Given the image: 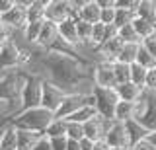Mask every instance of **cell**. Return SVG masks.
I'll list each match as a JSON object with an SVG mask.
<instances>
[{"label":"cell","instance_id":"49","mask_svg":"<svg viewBox=\"0 0 156 150\" xmlns=\"http://www.w3.org/2000/svg\"><path fill=\"white\" fill-rule=\"evenodd\" d=\"M146 140H148L150 144H152V146L156 148V131H152V133H148L146 134Z\"/></svg>","mask_w":156,"mask_h":150},{"label":"cell","instance_id":"13","mask_svg":"<svg viewBox=\"0 0 156 150\" xmlns=\"http://www.w3.org/2000/svg\"><path fill=\"white\" fill-rule=\"evenodd\" d=\"M107 125H109V121H105V119H101L100 115H96L94 119H90L88 123L82 125V129H84V138H90L92 142L104 140Z\"/></svg>","mask_w":156,"mask_h":150},{"label":"cell","instance_id":"7","mask_svg":"<svg viewBox=\"0 0 156 150\" xmlns=\"http://www.w3.org/2000/svg\"><path fill=\"white\" fill-rule=\"evenodd\" d=\"M29 2H31V0H26V2H23V0H14V8L8 14H4V16H2V26L10 27L14 33L23 31V27L27 26L26 10H27Z\"/></svg>","mask_w":156,"mask_h":150},{"label":"cell","instance_id":"50","mask_svg":"<svg viewBox=\"0 0 156 150\" xmlns=\"http://www.w3.org/2000/svg\"><path fill=\"white\" fill-rule=\"evenodd\" d=\"M109 150H131V148H127V146H117V148H109Z\"/></svg>","mask_w":156,"mask_h":150},{"label":"cell","instance_id":"33","mask_svg":"<svg viewBox=\"0 0 156 150\" xmlns=\"http://www.w3.org/2000/svg\"><path fill=\"white\" fill-rule=\"evenodd\" d=\"M117 37H119L123 43H136V45H140V39H139V35L135 33L133 30V26H125V27H121V30H117Z\"/></svg>","mask_w":156,"mask_h":150},{"label":"cell","instance_id":"37","mask_svg":"<svg viewBox=\"0 0 156 150\" xmlns=\"http://www.w3.org/2000/svg\"><path fill=\"white\" fill-rule=\"evenodd\" d=\"M140 47H143L152 59H156V33H152V35H148L146 39L140 41Z\"/></svg>","mask_w":156,"mask_h":150},{"label":"cell","instance_id":"9","mask_svg":"<svg viewBox=\"0 0 156 150\" xmlns=\"http://www.w3.org/2000/svg\"><path fill=\"white\" fill-rule=\"evenodd\" d=\"M92 84L96 88H105V90H115L117 82L113 76V62H98L92 70Z\"/></svg>","mask_w":156,"mask_h":150},{"label":"cell","instance_id":"28","mask_svg":"<svg viewBox=\"0 0 156 150\" xmlns=\"http://www.w3.org/2000/svg\"><path fill=\"white\" fill-rule=\"evenodd\" d=\"M139 47L136 43H123L121 47V53L117 57V62H123V65H133L136 61V53H139Z\"/></svg>","mask_w":156,"mask_h":150},{"label":"cell","instance_id":"11","mask_svg":"<svg viewBox=\"0 0 156 150\" xmlns=\"http://www.w3.org/2000/svg\"><path fill=\"white\" fill-rule=\"evenodd\" d=\"M104 142L109 148H117V146H127L129 148V138H127V131H125V123L119 121H109L104 134Z\"/></svg>","mask_w":156,"mask_h":150},{"label":"cell","instance_id":"38","mask_svg":"<svg viewBox=\"0 0 156 150\" xmlns=\"http://www.w3.org/2000/svg\"><path fill=\"white\" fill-rule=\"evenodd\" d=\"M14 35H16V33L10 30V27L0 26V49H2V47H6L8 43H12L14 41Z\"/></svg>","mask_w":156,"mask_h":150},{"label":"cell","instance_id":"15","mask_svg":"<svg viewBox=\"0 0 156 150\" xmlns=\"http://www.w3.org/2000/svg\"><path fill=\"white\" fill-rule=\"evenodd\" d=\"M121 47H123V41L119 37H113V39L101 43L96 49V53L100 55V62H115L121 53Z\"/></svg>","mask_w":156,"mask_h":150},{"label":"cell","instance_id":"12","mask_svg":"<svg viewBox=\"0 0 156 150\" xmlns=\"http://www.w3.org/2000/svg\"><path fill=\"white\" fill-rule=\"evenodd\" d=\"M18 68H20V45L16 41H12L0 49V74Z\"/></svg>","mask_w":156,"mask_h":150},{"label":"cell","instance_id":"47","mask_svg":"<svg viewBox=\"0 0 156 150\" xmlns=\"http://www.w3.org/2000/svg\"><path fill=\"white\" fill-rule=\"evenodd\" d=\"M92 150H109V146H107L104 140H98V142H94V148Z\"/></svg>","mask_w":156,"mask_h":150},{"label":"cell","instance_id":"31","mask_svg":"<svg viewBox=\"0 0 156 150\" xmlns=\"http://www.w3.org/2000/svg\"><path fill=\"white\" fill-rule=\"evenodd\" d=\"M133 20H135V12L125 10V8H115V20H113L115 30H121V27L129 26Z\"/></svg>","mask_w":156,"mask_h":150},{"label":"cell","instance_id":"14","mask_svg":"<svg viewBox=\"0 0 156 150\" xmlns=\"http://www.w3.org/2000/svg\"><path fill=\"white\" fill-rule=\"evenodd\" d=\"M57 33H58V39L62 43H66L68 47L72 49H78L80 43H78V35H76V20H65L57 26Z\"/></svg>","mask_w":156,"mask_h":150},{"label":"cell","instance_id":"52","mask_svg":"<svg viewBox=\"0 0 156 150\" xmlns=\"http://www.w3.org/2000/svg\"><path fill=\"white\" fill-rule=\"evenodd\" d=\"M0 26H2V16H0Z\"/></svg>","mask_w":156,"mask_h":150},{"label":"cell","instance_id":"44","mask_svg":"<svg viewBox=\"0 0 156 150\" xmlns=\"http://www.w3.org/2000/svg\"><path fill=\"white\" fill-rule=\"evenodd\" d=\"M131 150H156V148H154V146H152V144H150L146 138H143L140 142H136V144H135V146L131 148Z\"/></svg>","mask_w":156,"mask_h":150},{"label":"cell","instance_id":"45","mask_svg":"<svg viewBox=\"0 0 156 150\" xmlns=\"http://www.w3.org/2000/svg\"><path fill=\"white\" fill-rule=\"evenodd\" d=\"M96 4L100 6V10H105V8H115V0H96Z\"/></svg>","mask_w":156,"mask_h":150},{"label":"cell","instance_id":"4","mask_svg":"<svg viewBox=\"0 0 156 150\" xmlns=\"http://www.w3.org/2000/svg\"><path fill=\"white\" fill-rule=\"evenodd\" d=\"M140 127H144L148 133L156 131V94L154 92H143L140 98L135 101V117Z\"/></svg>","mask_w":156,"mask_h":150},{"label":"cell","instance_id":"35","mask_svg":"<svg viewBox=\"0 0 156 150\" xmlns=\"http://www.w3.org/2000/svg\"><path fill=\"white\" fill-rule=\"evenodd\" d=\"M66 138L68 140H76V142L84 138V129H82V125L66 121Z\"/></svg>","mask_w":156,"mask_h":150},{"label":"cell","instance_id":"6","mask_svg":"<svg viewBox=\"0 0 156 150\" xmlns=\"http://www.w3.org/2000/svg\"><path fill=\"white\" fill-rule=\"evenodd\" d=\"M86 103H92L94 105V98H92L90 92H76V94H66L65 98H62L61 105H58V109L55 111V119H68L72 113H76L78 109L82 107V105Z\"/></svg>","mask_w":156,"mask_h":150},{"label":"cell","instance_id":"53","mask_svg":"<svg viewBox=\"0 0 156 150\" xmlns=\"http://www.w3.org/2000/svg\"><path fill=\"white\" fill-rule=\"evenodd\" d=\"M154 94H156V92H154Z\"/></svg>","mask_w":156,"mask_h":150},{"label":"cell","instance_id":"16","mask_svg":"<svg viewBox=\"0 0 156 150\" xmlns=\"http://www.w3.org/2000/svg\"><path fill=\"white\" fill-rule=\"evenodd\" d=\"M58 39V33H57V23H51V22H43L41 26V31H39V37L35 41V47L43 51H49L53 45H55V41Z\"/></svg>","mask_w":156,"mask_h":150},{"label":"cell","instance_id":"5","mask_svg":"<svg viewBox=\"0 0 156 150\" xmlns=\"http://www.w3.org/2000/svg\"><path fill=\"white\" fill-rule=\"evenodd\" d=\"M90 94H92V98H94L96 113L105 121H113V111H115L117 101H119L115 90H105V88H96V86H92Z\"/></svg>","mask_w":156,"mask_h":150},{"label":"cell","instance_id":"20","mask_svg":"<svg viewBox=\"0 0 156 150\" xmlns=\"http://www.w3.org/2000/svg\"><path fill=\"white\" fill-rule=\"evenodd\" d=\"M143 92H144V88H139L133 82H125V84H119L115 88V94H117V98H119V101H129V103H135V101L140 98Z\"/></svg>","mask_w":156,"mask_h":150},{"label":"cell","instance_id":"17","mask_svg":"<svg viewBox=\"0 0 156 150\" xmlns=\"http://www.w3.org/2000/svg\"><path fill=\"white\" fill-rule=\"evenodd\" d=\"M113 37H117V30L113 26H104V23H100V22L92 26V47H94V49H98L101 43L113 39Z\"/></svg>","mask_w":156,"mask_h":150},{"label":"cell","instance_id":"42","mask_svg":"<svg viewBox=\"0 0 156 150\" xmlns=\"http://www.w3.org/2000/svg\"><path fill=\"white\" fill-rule=\"evenodd\" d=\"M51 148L53 150H66V137H62V138H51Z\"/></svg>","mask_w":156,"mask_h":150},{"label":"cell","instance_id":"1","mask_svg":"<svg viewBox=\"0 0 156 150\" xmlns=\"http://www.w3.org/2000/svg\"><path fill=\"white\" fill-rule=\"evenodd\" d=\"M41 66L49 72V82L58 86L65 94H76L78 86L92 76L94 65L78 55L47 53L39 59Z\"/></svg>","mask_w":156,"mask_h":150},{"label":"cell","instance_id":"40","mask_svg":"<svg viewBox=\"0 0 156 150\" xmlns=\"http://www.w3.org/2000/svg\"><path fill=\"white\" fill-rule=\"evenodd\" d=\"M113 20H115V8L100 10V23H104V26H113Z\"/></svg>","mask_w":156,"mask_h":150},{"label":"cell","instance_id":"19","mask_svg":"<svg viewBox=\"0 0 156 150\" xmlns=\"http://www.w3.org/2000/svg\"><path fill=\"white\" fill-rule=\"evenodd\" d=\"M0 150H18V138H16V129L4 121L0 125Z\"/></svg>","mask_w":156,"mask_h":150},{"label":"cell","instance_id":"21","mask_svg":"<svg viewBox=\"0 0 156 150\" xmlns=\"http://www.w3.org/2000/svg\"><path fill=\"white\" fill-rule=\"evenodd\" d=\"M125 131H127V138H129V148H133L136 142H140V140L146 138V134H148V131L144 127H140L135 119H131V121L125 123Z\"/></svg>","mask_w":156,"mask_h":150},{"label":"cell","instance_id":"25","mask_svg":"<svg viewBox=\"0 0 156 150\" xmlns=\"http://www.w3.org/2000/svg\"><path fill=\"white\" fill-rule=\"evenodd\" d=\"M135 117V103H129V101H117L115 111H113V121H119V123H127Z\"/></svg>","mask_w":156,"mask_h":150},{"label":"cell","instance_id":"34","mask_svg":"<svg viewBox=\"0 0 156 150\" xmlns=\"http://www.w3.org/2000/svg\"><path fill=\"white\" fill-rule=\"evenodd\" d=\"M113 76H115L117 86L129 82V65H123V62H117L115 61L113 62Z\"/></svg>","mask_w":156,"mask_h":150},{"label":"cell","instance_id":"36","mask_svg":"<svg viewBox=\"0 0 156 150\" xmlns=\"http://www.w3.org/2000/svg\"><path fill=\"white\" fill-rule=\"evenodd\" d=\"M135 62H136V65H140L146 70H150V68H154V66H156V59H152V57H150L143 47H139V53H136V61Z\"/></svg>","mask_w":156,"mask_h":150},{"label":"cell","instance_id":"41","mask_svg":"<svg viewBox=\"0 0 156 150\" xmlns=\"http://www.w3.org/2000/svg\"><path fill=\"white\" fill-rule=\"evenodd\" d=\"M31 150H53V148H51V140H49L47 137H41V138L35 142V146H33Z\"/></svg>","mask_w":156,"mask_h":150},{"label":"cell","instance_id":"22","mask_svg":"<svg viewBox=\"0 0 156 150\" xmlns=\"http://www.w3.org/2000/svg\"><path fill=\"white\" fill-rule=\"evenodd\" d=\"M45 4L47 0H31L26 10L27 23H37V22H45Z\"/></svg>","mask_w":156,"mask_h":150},{"label":"cell","instance_id":"3","mask_svg":"<svg viewBox=\"0 0 156 150\" xmlns=\"http://www.w3.org/2000/svg\"><path fill=\"white\" fill-rule=\"evenodd\" d=\"M41 88L43 78L39 74H35V72L23 74L22 90H20V111L41 107Z\"/></svg>","mask_w":156,"mask_h":150},{"label":"cell","instance_id":"51","mask_svg":"<svg viewBox=\"0 0 156 150\" xmlns=\"http://www.w3.org/2000/svg\"><path fill=\"white\" fill-rule=\"evenodd\" d=\"M152 27H154V33H156V18H154V23H152Z\"/></svg>","mask_w":156,"mask_h":150},{"label":"cell","instance_id":"46","mask_svg":"<svg viewBox=\"0 0 156 150\" xmlns=\"http://www.w3.org/2000/svg\"><path fill=\"white\" fill-rule=\"evenodd\" d=\"M78 146H80V150H92L94 148V142L90 138H82V140H78Z\"/></svg>","mask_w":156,"mask_h":150},{"label":"cell","instance_id":"18","mask_svg":"<svg viewBox=\"0 0 156 150\" xmlns=\"http://www.w3.org/2000/svg\"><path fill=\"white\" fill-rule=\"evenodd\" d=\"M76 20L86 22V23H90V26H94V23L100 22V6L96 4V0H86V2L80 4Z\"/></svg>","mask_w":156,"mask_h":150},{"label":"cell","instance_id":"26","mask_svg":"<svg viewBox=\"0 0 156 150\" xmlns=\"http://www.w3.org/2000/svg\"><path fill=\"white\" fill-rule=\"evenodd\" d=\"M43 137H47L49 140L66 137V119H53L51 123H49V127L45 129Z\"/></svg>","mask_w":156,"mask_h":150},{"label":"cell","instance_id":"30","mask_svg":"<svg viewBox=\"0 0 156 150\" xmlns=\"http://www.w3.org/2000/svg\"><path fill=\"white\" fill-rule=\"evenodd\" d=\"M144 78H146V68H143L140 65H129V82H133L139 88H144Z\"/></svg>","mask_w":156,"mask_h":150},{"label":"cell","instance_id":"29","mask_svg":"<svg viewBox=\"0 0 156 150\" xmlns=\"http://www.w3.org/2000/svg\"><path fill=\"white\" fill-rule=\"evenodd\" d=\"M131 26H133V30H135L136 35H139V39H140V41L146 39L148 35H152V33H154L152 23H148L146 20H140V18H136V16H135V20L131 22Z\"/></svg>","mask_w":156,"mask_h":150},{"label":"cell","instance_id":"24","mask_svg":"<svg viewBox=\"0 0 156 150\" xmlns=\"http://www.w3.org/2000/svg\"><path fill=\"white\" fill-rule=\"evenodd\" d=\"M135 16L140 18V20H146L148 23H154L156 2H152V0H140L139 6H136V10H135Z\"/></svg>","mask_w":156,"mask_h":150},{"label":"cell","instance_id":"10","mask_svg":"<svg viewBox=\"0 0 156 150\" xmlns=\"http://www.w3.org/2000/svg\"><path fill=\"white\" fill-rule=\"evenodd\" d=\"M65 96L66 94L58 88V86H55L53 82H49L47 78H43V88H41V107L43 109L55 113Z\"/></svg>","mask_w":156,"mask_h":150},{"label":"cell","instance_id":"48","mask_svg":"<svg viewBox=\"0 0 156 150\" xmlns=\"http://www.w3.org/2000/svg\"><path fill=\"white\" fill-rule=\"evenodd\" d=\"M66 150H80V146H78L76 140H68L66 138Z\"/></svg>","mask_w":156,"mask_h":150},{"label":"cell","instance_id":"32","mask_svg":"<svg viewBox=\"0 0 156 150\" xmlns=\"http://www.w3.org/2000/svg\"><path fill=\"white\" fill-rule=\"evenodd\" d=\"M41 26L43 22H37V23H27L26 27H23V39H26V43H29V45H35L37 37H39V31H41Z\"/></svg>","mask_w":156,"mask_h":150},{"label":"cell","instance_id":"2","mask_svg":"<svg viewBox=\"0 0 156 150\" xmlns=\"http://www.w3.org/2000/svg\"><path fill=\"white\" fill-rule=\"evenodd\" d=\"M55 119V115L51 111L43 109V107H33V109H23L14 113L8 119V123L14 129H23V131H33V133H45V129L49 127V123Z\"/></svg>","mask_w":156,"mask_h":150},{"label":"cell","instance_id":"39","mask_svg":"<svg viewBox=\"0 0 156 150\" xmlns=\"http://www.w3.org/2000/svg\"><path fill=\"white\" fill-rule=\"evenodd\" d=\"M144 90L146 92H156V66H154V68H150V70H146Z\"/></svg>","mask_w":156,"mask_h":150},{"label":"cell","instance_id":"27","mask_svg":"<svg viewBox=\"0 0 156 150\" xmlns=\"http://www.w3.org/2000/svg\"><path fill=\"white\" fill-rule=\"evenodd\" d=\"M96 115H98V113H96V107H94L92 103H86V105H82V107L78 109L76 113H72L66 121H72V123H80V125H84V123H88L90 119H94Z\"/></svg>","mask_w":156,"mask_h":150},{"label":"cell","instance_id":"23","mask_svg":"<svg viewBox=\"0 0 156 150\" xmlns=\"http://www.w3.org/2000/svg\"><path fill=\"white\" fill-rule=\"evenodd\" d=\"M41 133H33V131H23L16 129V138H18V150H31L35 142L41 138Z\"/></svg>","mask_w":156,"mask_h":150},{"label":"cell","instance_id":"8","mask_svg":"<svg viewBox=\"0 0 156 150\" xmlns=\"http://www.w3.org/2000/svg\"><path fill=\"white\" fill-rule=\"evenodd\" d=\"M74 20L72 14V2L70 0H47L45 4V20L51 23H61L65 20Z\"/></svg>","mask_w":156,"mask_h":150},{"label":"cell","instance_id":"43","mask_svg":"<svg viewBox=\"0 0 156 150\" xmlns=\"http://www.w3.org/2000/svg\"><path fill=\"white\" fill-rule=\"evenodd\" d=\"M14 8V0H0V16L8 14Z\"/></svg>","mask_w":156,"mask_h":150}]
</instances>
